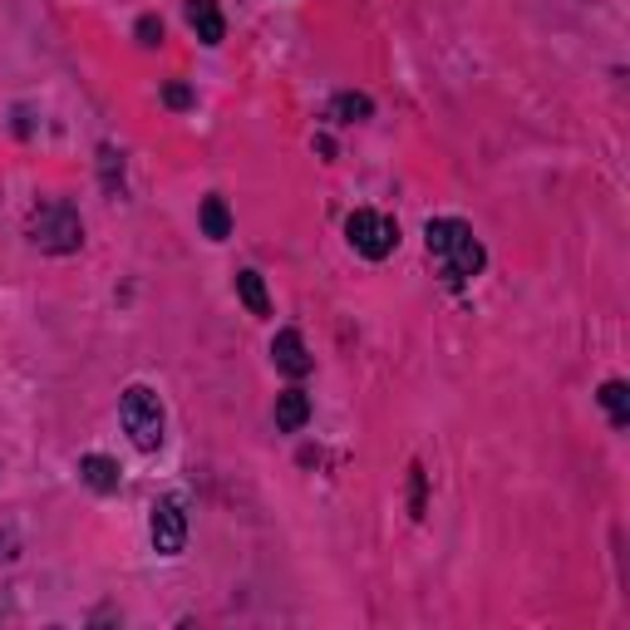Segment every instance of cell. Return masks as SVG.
Listing matches in <instances>:
<instances>
[{
  "instance_id": "1",
  "label": "cell",
  "mask_w": 630,
  "mask_h": 630,
  "mask_svg": "<svg viewBox=\"0 0 630 630\" xmlns=\"http://www.w3.org/2000/svg\"><path fill=\"white\" fill-rule=\"evenodd\" d=\"M423 242H429V257L443 261V281H449V286L478 277L483 261H488V251L473 237V227L458 222V217H433V222L423 227Z\"/></svg>"
},
{
  "instance_id": "2",
  "label": "cell",
  "mask_w": 630,
  "mask_h": 630,
  "mask_svg": "<svg viewBox=\"0 0 630 630\" xmlns=\"http://www.w3.org/2000/svg\"><path fill=\"white\" fill-rule=\"evenodd\" d=\"M119 419H123V433L133 439V449H139V453H158V449H163V399H158L148 384H129V389H123Z\"/></svg>"
},
{
  "instance_id": "3",
  "label": "cell",
  "mask_w": 630,
  "mask_h": 630,
  "mask_svg": "<svg viewBox=\"0 0 630 630\" xmlns=\"http://www.w3.org/2000/svg\"><path fill=\"white\" fill-rule=\"evenodd\" d=\"M30 242L50 251V257H70V251L84 247V222H79L70 202H40L30 212Z\"/></svg>"
},
{
  "instance_id": "4",
  "label": "cell",
  "mask_w": 630,
  "mask_h": 630,
  "mask_svg": "<svg viewBox=\"0 0 630 630\" xmlns=\"http://www.w3.org/2000/svg\"><path fill=\"white\" fill-rule=\"evenodd\" d=\"M346 237H350V247L360 251V257H370V261H384L389 251L399 247V222H394V217H380V212L360 208V212H350V222H346Z\"/></svg>"
},
{
  "instance_id": "5",
  "label": "cell",
  "mask_w": 630,
  "mask_h": 630,
  "mask_svg": "<svg viewBox=\"0 0 630 630\" xmlns=\"http://www.w3.org/2000/svg\"><path fill=\"white\" fill-rule=\"evenodd\" d=\"M148 532H153V552L158 557H178L182 547H188V512H182L178 498H163L153 508V522H148Z\"/></svg>"
},
{
  "instance_id": "6",
  "label": "cell",
  "mask_w": 630,
  "mask_h": 630,
  "mask_svg": "<svg viewBox=\"0 0 630 630\" xmlns=\"http://www.w3.org/2000/svg\"><path fill=\"white\" fill-rule=\"evenodd\" d=\"M271 360H277V370L281 374H291V380H306L311 374V350H306V340H301V330H281L277 340H271Z\"/></svg>"
},
{
  "instance_id": "7",
  "label": "cell",
  "mask_w": 630,
  "mask_h": 630,
  "mask_svg": "<svg viewBox=\"0 0 630 630\" xmlns=\"http://www.w3.org/2000/svg\"><path fill=\"white\" fill-rule=\"evenodd\" d=\"M188 26L198 30L202 44H222V36H227V20H222V10H217V0H188Z\"/></svg>"
},
{
  "instance_id": "8",
  "label": "cell",
  "mask_w": 630,
  "mask_h": 630,
  "mask_svg": "<svg viewBox=\"0 0 630 630\" xmlns=\"http://www.w3.org/2000/svg\"><path fill=\"white\" fill-rule=\"evenodd\" d=\"M306 419H311V399H306V389H281L277 394V429L281 433H301Z\"/></svg>"
},
{
  "instance_id": "9",
  "label": "cell",
  "mask_w": 630,
  "mask_h": 630,
  "mask_svg": "<svg viewBox=\"0 0 630 630\" xmlns=\"http://www.w3.org/2000/svg\"><path fill=\"white\" fill-rule=\"evenodd\" d=\"M79 478H84L89 488L94 492H119V463H113V458H104V453H84L79 458Z\"/></svg>"
},
{
  "instance_id": "10",
  "label": "cell",
  "mask_w": 630,
  "mask_h": 630,
  "mask_svg": "<svg viewBox=\"0 0 630 630\" xmlns=\"http://www.w3.org/2000/svg\"><path fill=\"white\" fill-rule=\"evenodd\" d=\"M237 296H242V306L251 316H271V301H267V281H261V271H237Z\"/></svg>"
},
{
  "instance_id": "11",
  "label": "cell",
  "mask_w": 630,
  "mask_h": 630,
  "mask_svg": "<svg viewBox=\"0 0 630 630\" xmlns=\"http://www.w3.org/2000/svg\"><path fill=\"white\" fill-rule=\"evenodd\" d=\"M596 399L606 404V414H611L616 429H626V423H630V389H626V380H606Z\"/></svg>"
},
{
  "instance_id": "12",
  "label": "cell",
  "mask_w": 630,
  "mask_h": 630,
  "mask_svg": "<svg viewBox=\"0 0 630 630\" xmlns=\"http://www.w3.org/2000/svg\"><path fill=\"white\" fill-rule=\"evenodd\" d=\"M198 217H202V232H208L212 242H227V237H232V212H227L222 198H208Z\"/></svg>"
},
{
  "instance_id": "13",
  "label": "cell",
  "mask_w": 630,
  "mask_h": 630,
  "mask_svg": "<svg viewBox=\"0 0 630 630\" xmlns=\"http://www.w3.org/2000/svg\"><path fill=\"white\" fill-rule=\"evenodd\" d=\"M374 113V104L364 94H336L330 99V119L336 123H364Z\"/></svg>"
},
{
  "instance_id": "14",
  "label": "cell",
  "mask_w": 630,
  "mask_h": 630,
  "mask_svg": "<svg viewBox=\"0 0 630 630\" xmlns=\"http://www.w3.org/2000/svg\"><path fill=\"white\" fill-rule=\"evenodd\" d=\"M99 178H104V192H119L123 188V158L104 143L99 148Z\"/></svg>"
},
{
  "instance_id": "15",
  "label": "cell",
  "mask_w": 630,
  "mask_h": 630,
  "mask_svg": "<svg viewBox=\"0 0 630 630\" xmlns=\"http://www.w3.org/2000/svg\"><path fill=\"white\" fill-rule=\"evenodd\" d=\"M133 36H139V44H148V50H153V44H163V20H158V16H143Z\"/></svg>"
},
{
  "instance_id": "16",
  "label": "cell",
  "mask_w": 630,
  "mask_h": 630,
  "mask_svg": "<svg viewBox=\"0 0 630 630\" xmlns=\"http://www.w3.org/2000/svg\"><path fill=\"white\" fill-rule=\"evenodd\" d=\"M163 104L168 109H192V89L188 84H163Z\"/></svg>"
},
{
  "instance_id": "17",
  "label": "cell",
  "mask_w": 630,
  "mask_h": 630,
  "mask_svg": "<svg viewBox=\"0 0 630 630\" xmlns=\"http://www.w3.org/2000/svg\"><path fill=\"white\" fill-rule=\"evenodd\" d=\"M409 508H414V518H423V468H414V483H409Z\"/></svg>"
}]
</instances>
